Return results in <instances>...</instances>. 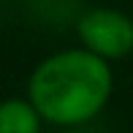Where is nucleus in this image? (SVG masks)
<instances>
[{
    "instance_id": "nucleus-1",
    "label": "nucleus",
    "mask_w": 133,
    "mask_h": 133,
    "mask_svg": "<svg viewBox=\"0 0 133 133\" xmlns=\"http://www.w3.org/2000/svg\"><path fill=\"white\" fill-rule=\"evenodd\" d=\"M111 65L84 46L44 57L27 82V101L54 128H82L95 119L111 101Z\"/></svg>"
},
{
    "instance_id": "nucleus-2",
    "label": "nucleus",
    "mask_w": 133,
    "mask_h": 133,
    "mask_svg": "<svg viewBox=\"0 0 133 133\" xmlns=\"http://www.w3.org/2000/svg\"><path fill=\"white\" fill-rule=\"evenodd\" d=\"M79 44L95 57L122 60L133 52V19L117 8H90L76 22Z\"/></svg>"
},
{
    "instance_id": "nucleus-3",
    "label": "nucleus",
    "mask_w": 133,
    "mask_h": 133,
    "mask_svg": "<svg viewBox=\"0 0 133 133\" xmlns=\"http://www.w3.org/2000/svg\"><path fill=\"white\" fill-rule=\"evenodd\" d=\"M41 114L27 98L0 101V133H41Z\"/></svg>"
},
{
    "instance_id": "nucleus-5",
    "label": "nucleus",
    "mask_w": 133,
    "mask_h": 133,
    "mask_svg": "<svg viewBox=\"0 0 133 133\" xmlns=\"http://www.w3.org/2000/svg\"><path fill=\"white\" fill-rule=\"evenodd\" d=\"M0 3H5V0H0Z\"/></svg>"
},
{
    "instance_id": "nucleus-4",
    "label": "nucleus",
    "mask_w": 133,
    "mask_h": 133,
    "mask_svg": "<svg viewBox=\"0 0 133 133\" xmlns=\"http://www.w3.org/2000/svg\"><path fill=\"white\" fill-rule=\"evenodd\" d=\"M52 133H90V130H82V128H60V130H52Z\"/></svg>"
}]
</instances>
